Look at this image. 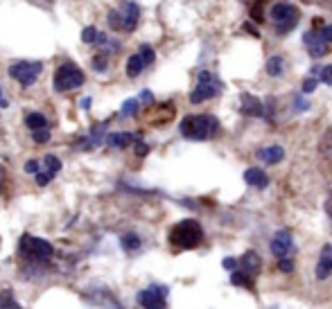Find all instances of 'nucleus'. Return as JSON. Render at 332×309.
Wrapping results in <instances>:
<instances>
[{"label": "nucleus", "mask_w": 332, "mask_h": 309, "mask_svg": "<svg viewBox=\"0 0 332 309\" xmlns=\"http://www.w3.org/2000/svg\"><path fill=\"white\" fill-rule=\"evenodd\" d=\"M221 91H224V84H221L220 77H215L210 70H201L197 77V86H194V91L190 93V102H192V104H201V102H206V100L217 97Z\"/></svg>", "instance_id": "4"}, {"label": "nucleus", "mask_w": 332, "mask_h": 309, "mask_svg": "<svg viewBox=\"0 0 332 309\" xmlns=\"http://www.w3.org/2000/svg\"><path fill=\"white\" fill-rule=\"evenodd\" d=\"M230 284H233V287H244V289H249V291L256 289V284H253V275H249V273L242 271V269H237V271L230 273Z\"/></svg>", "instance_id": "18"}, {"label": "nucleus", "mask_w": 332, "mask_h": 309, "mask_svg": "<svg viewBox=\"0 0 332 309\" xmlns=\"http://www.w3.org/2000/svg\"><path fill=\"white\" fill-rule=\"evenodd\" d=\"M91 66H93V70H95V72H104V70L109 68V59H107V54H104V52L95 54V57H93V61H91Z\"/></svg>", "instance_id": "28"}, {"label": "nucleus", "mask_w": 332, "mask_h": 309, "mask_svg": "<svg viewBox=\"0 0 332 309\" xmlns=\"http://www.w3.org/2000/svg\"><path fill=\"white\" fill-rule=\"evenodd\" d=\"M2 190H5V167L0 165V194H2Z\"/></svg>", "instance_id": "42"}, {"label": "nucleus", "mask_w": 332, "mask_h": 309, "mask_svg": "<svg viewBox=\"0 0 332 309\" xmlns=\"http://www.w3.org/2000/svg\"><path fill=\"white\" fill-rule=\"evenodd\" d=\"M300 21V11H296V14H292L287 21H283V23H278L276 25V34H280V36H285V34H290L292 30L296 27V23Z\"/></svg>", "instance_id": "22"}, {"label": "nucleus", "mask_w": 332, "mask_h": 309, "mask_svg": "<svg viewBox=\"0 0 332 309\" xmlns=\"http://www.w3.org/2000/svg\"><path fill=\"white\" fill-rule=\"evenodd\" d=\"M120 14H122V23H124L122 32H127V34L134 32L138 21H140V7L136 5V2H131V0H127V2L120 5Z\"/></svg>", "instance_id": "9"}, {"label": "nucleus", "mask_w": 332, "mask_h": 309, "mask_svg": "<svg viewBox=\"0 0 332 309\" xmlns=\"http://www.w3.org/2000/svg\"><path fill=\"white\" fill-rule=\"evenodd\" d=\"M97 30L93 25H88V27H84V30H81V41L84 43H95L97 41Z\"/></svg>", "instance_id": "31"}, {"label": "nucleus", "mask_w": 332, "mask_h": 309, "mask_svg": "<svg viewBox=\"0 0 332 309\" xmlns=\"http://www.w3.org/2000/svg\"><path fill=\"white\" fill-rule=\"evenodd\" d=\"M52 178H54V174H52V172H48V170H45V172H38V174H37V185L45 187L50 181H52Z\"/></svg>", "instance_id": "36"}, {"label": "nucleus", "mask_w": 332, "mask_h": 309, "mask_svg": "<svg viewBox=\"0 0 332 309\" xmlns=\"http://www.w3.org/2000/svg\"><path fill=\"white\" fill-rule=\"evenodd\" d=\"M319 81L332 86V66H321L319 68Z\"/></svg>", "instance_id": "32"}, {"label": "nucleus", "mask_w": 332, "mask_h": 309, "mask_svg": "<svg viewBox=\"0 0 332 309\" xmlns=\"http://www.w3.org/2000/svg\"><path fill=\"white\" fill-rule=\"evenodd\" d=\"M332 275V246L326 244L321 248V255H319V264H316V277L319 280H328Z\"/></svg>", "instance_id": "11"}, {"label": "nucleus", "mask_w": 332, "mask_h": 309, "mask_svg": "<svg viewBox=\"0 0 332 309\" xmlns=\"http://www.w3.org/2000/svg\"><path fill=\"white\" fill-rule=\"evenodd\" d=\"M278 269L283 273H292V271H294V260H292V257H280Z\"/></svg>", "instance_id": "37"}, {"label": "nucleus", "mask_w": 332, "mask_h": 309, "mask_svg": "<svg viewBox=\"0 0 332 309\" xmlns=\"http://www.w3.org/2000/svg\"><path fill=\"white\" fill-rule=\"evenodd\" d=\"M84 81H86L84 72H81L73 61H66V64H61L59 68H57V72H54L52 86L57 93H68V91H75V88L84 86Z\"/></svg>", "instance_id": "5"}, {"label": "nucleus", "mask_w": 332, "mask_h": 309, "mask_svg": "<svg viewBox=\"0 0 332 309\" xmlns=\"http://www.w3.org/2000/svg\"><path fill=\"white\" fill-rule=\"evenodd\" d=\"M167 293L170 289L165 284H149L147 289L138 291V305L143 309H165L167 307Z\"/></svg>", "instance_id": "7"}, {"label": "nucleus", "mask_w": 332, "mask_h": 309, "mask_svg": "<svg viewBox=\"0 0 332 309\" xmlns=\"http://www.w3.org/2000/svg\"><path fill=\"white\" fill-rule=\"evenodd\" d=\"M316 34H319V41L328 43V45L332 43V25H323L321 30H316Z\"/></svg>", "instance_id": "33"}, {"label": "nucleus", "mask_w": 332, "mask_h": 309, "mask_svg": "<svg viewBox=\"0 0 332 309\" xmlns=\"http://www.w3.org/2000/svg\"><path fill=\"white\" fill-rule=\"evenodd\" d=\"M221 267H224L226 271H235V269L240 267V262H237V260H233V257H226V260L221 262Z\"/></svg>", "instance_id": "39"}, {"label": "nucleus", "mask_w": 332, "mask_h": 309, "mask_svg": "<svg viewBox=\"0 0 332 309\" xmlns=\"http://www.w3.org/2000/svg\"><path fill=\"white\" fill-rule=\"evenodd\" d=\"M179 131L185 140H194V142H204L220 134V120L208 113L201 115H185L179 124Z\"/></svg>", "instance_id": "1"}, {"label": "nucleus", "mask_w": 332, "mask_h": 309, "mask_svg": "<svg viewBox=\"0 0 332 309\" xmlns=\"http://www.w3.org/2000/svg\"><path fill=\"white\" fill-rule=\"evenodd\" d=\"M43 165H45V170H48V172H52L54 176L61 172V160L57 158L54 154H48V156H45V158H43Z\"/></svg>", "instance_id": "27"}, {"label": "nucleus", "mask_w": 332, "mask_h": 309, "mask_svg": "<svg viewBox=\"0 0 332 309\" xmlns=\"http://www.w3.org/2000/svg\"><path fill=\"white\" fill-rule=\"evenodd\" d=\"M201 241H204V228L197 219H183L170 230V244L177 251H192Z\"/></svg>", "instance_id": "2"}, {"label": "nucleus", "mask_w": 332, "mask_h": 309, "mask_svg": "<svg viewBox=\"0 0 332 309\" xmlns=\"http://www.w3.org/2000/svg\"><path fill=\"white\" fill-rule=\"evenodd\" d=\"M316 86H319V77H307L305 81H303V93L305 95H310V93H314L316 91Z\"/></svg>", "instance_id": "34"}, {"label": "nucleus", "mask_w": 332, "mask_h": 309, "mask_svg": "<svg viewBox=\"0 0 332 309\" xmlns=\"http://www.w3.org/2000/svg\"><path fill=\"white\" fill-rule=\"evenodd\" d=\"M140 102H145L147 106H151V104H154V95H151L149 91H143L140 93Z\"/></svg>", "instance_id": "40"}, {"label": "nucleus", "mask_w": 332, "mask_h": 309, "mask_svg": "<svg viewBox=\"0 0 332 309\" xmlns=\"http://www.w3.org/2000/svg\"><path fill=\"white\" fill-rule=\"evenodd\" d=\"M294 108H296V111H307V108H310V104H307L305 100H300V97H298V100L294 102Z\"/></svg>", "instance_id": "41"}, {"label": "nucleus", "mask_w": 332, "mask_h": 309, "mask_svg": "<svg viewBox=\"0 0 332 309\" xmlns=\"http://www.w3.org/2000/svg\"><path fill=\"white\" fill-rule=\"evenodd\" d=\"M41 72H43L41 61H16V64L9 66V77L16 79L23 88H30V86L38 79Z\"/></svg>", "instance_id": "6"}, {"label": "nucleus", "mask_w": 332, "mask_h": 309, "mask_svg": "<svg viewBox=\"0 0 332 309\" xmlns=\"http://www.w3.org/2000/svg\"><path fill=\"white\" fill-rule=\"evenodd\" d=\"M79 106L84 108V111H88L91 108V97H81V102H79Z\"/></svg>", "instance_id": "43"}, {"label": "nucleus", "mask_w": 332, "mask_h": 309, "mask_svg": "<svg viewBox=\"0 0 332 309\" xmlns=\"http://www.w3.org/2000/svg\"><path fill=\"white\" fill-rule=\"evenodd\" d=\"M240 113L242 115H247V117H264V106L258 97L244 93L242 100H240Z\"/></svg>", "instance_id": "10"}, {"label": "nucleus", "mask_w": 332, "mask_h": 309, "mask_svg": "<svg viewBox=\"0 0 332 309\" xmlns=\"http://www.w3.org/2000/svg\"><path fill=\"white\" fill-rule=\"evenodd\" d=\"M18 253L27 264H48L54 255V248L50 241L34 237V235H23L18 241Z\"/></svg>", "instance_id": "3"}, {"label": "nucleus", "mask_w": 332, "mask_h": 309, "mask_svg": "<svg viewBox=\"0 0 332 309\" xmlns=\"http://www.w3.org/2000/svg\"><path fill=\"white\" fill-rule=\"evenodd\" d=\"M0 309H23L21 305L16 303L11 289H2V291H0Z\"/></svg>", "instance_id": "23"}, {"label": "nucleus", "mask_w": 332, "mask_h": 309, "mask_svg": "<svg viewBox=\"0 0 332 309\" xmlns=\"http://www.w3.org/2000/svg\"><path fill=\"white\" fill-rule=\"evenodd\" d=\"M296 11L298 9H296L292 2H273L271 9H269V18L273 21V25H278V23L287 21L292 14H296Z\"/></svg>", "instance_id": "12"}, {"label": "nucleus", "mask_w": 332, "mask_h": 309, "mask_svg": "<svg viewBox=\"0 0 332 309\" xmlns=\"http://www.w3.org/2000/svg\"><path fill=\"white\" fill-rule=\"evenodd\" d=\"M34 2H37V5H52L54 0H34Z\"/></svg>", "instance_id": "46"}, {"label": "nucleus", "mask_w": 332, "mask_h": 309, "mask_svg": "<svg viewBox=\"0 0 332 309\" xmlns=\"http://www.w3.org/2000/svg\"><path fill=\"white\" fill-rule=\"evenodd\" d=\"M292 251H294L292 233H290V230H278V233L271 237V253L280 260V257H287Z\"/></svg>", "instance_id": "8"}, {"label": "nucleus", "mask_w": 332, "mask_h": 309, "mask_svg": "<svg viewBox=\"0 0 332 309\" xmlns=\"http://www.w3.org/2000/svg\"><path fill=\"white\" fill-rule=\"evenodd\" d=\"M120 246H122V251L134 253V251H138L140 246H143V240H140L136 233H124L122 237H120Z\"/></svg>", "instance_id": "21"}, {"label": "nucleus", "mask_w": 332, "mask_h": 309, "mask_svg": "<svg viewBox=\"0 0 332 309\" xmlns=\"http://www.w3.org/2000/svg\"><path fill=\"white\" fill-rule=\"evenodd\" d=\"M50 129H38V131H32V140L37 144H45V142H50Z\"/></svg>", "instance_id": "30"}, {"label": "nucleus", "mask_w": 332, "mask_h": 309, "mask_svg": "<svg viewBox=\"0 0 332 309\" xmlns=\"http://www.w3.org/2000/svg\"><path fill=\"white\" fill-rule=\"evenodd\" d=\"M95 43H100V45H107V34L100 32V34H97V41Z\"/></svg>", "instance_id": "44"}, {"label": "nucleus", "mask_w": 332, "mask_h": 309, "mask_svg": "<svg viewBox=\"0 0 332 309\" xmlns=\"http://www.w3.org/2000/svg\"><path fill=\"white\" fill-rule=\"evenodd\" d=\"M0 100H2V86H0Z\"/></svg>", "instance_id": "47"}, {"label": "nucleus", "mask_w": 332, "mask_h": 309, "mask_svg": "<svg viewBox=\"0 0 332 309\" xmlns=\"http://www.w3.org/2000/svg\"><path fill=\"white\" fill-rule=\"evenodd\" d=\"M138 54L143 57V61H145L147 66H151L156 61V52H154V48L151 45H140L138 48Z\"/></svg>", "instance_id": "29"}, {"label": "nucleus", "mask_w": 332, "mask_h": 309, "mask_svg": "<svg viewBox=\"0 0 332 309\" xmlns=\"http://www.w3.org/2000/svg\"><path fill=\"white\" fill-rule=\"evenodd\" d=\"M267 75L269 77H283L285 75V68H287V61H285L283 54H273V57H269L267 61Z\"/></svg>", "instance_id": "17"}, {"label": "nucleus", "mask_w": 332, "mask_h": 309, "mask_svg": "<svg viewBox=\"0 0 332 309\" xmlns=\"http://www.w3.org/2000/svg\"><path fill=\"white\" fill-rule=\"evenodd\" d=\"M25 127L30 131H38V129H48V117L43 115V113H27L25 115Z\"/></svg>", "instance_id": "20"}, {"label": "nucleus", "mask_w": 332, "mask_h": 309, "mask_svg": "<svg viewBox=\"0 0 332 309\" xmlns=\"http://www.w3.org/2000/svg\"><path fill=\"white\" fill-rule=\"evenodd\" d=\"M145 68H147V64L143 61V57H140L138 52H136V54H131V57L127 59V75L131 77V79H136V77H138Z\"/></svg>", "instance_id": "19"}, {"label": "nucleus", "mask_w": 332, "mask_h": 309, "mask_svg": "<svg viewBox=\"0 0 332 309\" xmlns=\"http://www.w3.org/2000/svg\"><path fill=\"white\" fill-rule=\"evenodd\" d=\"M307 52H310V57H312V59H321V57H326V54H328V43H323V41H314V43H310V45H307Z\"/></svg>", "instance_id": "24"}, {"label": "nucleus", "mask_w": 332, "mask_h": 309, "mask_svg": "<svg viewBox=\"0 0 332 309\" xmlns=\"http://www.w3.org/2000/svg\"><path fill=\"white\" fill-rule=\"evenodd\" d=\"M138 108H140V100H127L122 104V108H120V115H122V117H131V115H136V113H138Z\"/></svg>", "instance_id": "26"}, {"label": "nucleus", "mask_w": 332, "mask_h": 309, "mask_svg": "<svg viewBox=\"0 0 332 309\" xmlns=\"http://www.w3.org/2000/svg\"><path fill=\"white\" fill-rule=\"evenodd\" d=\"M258 158L267 163V165H276V163H280L285 158V149L280 144H269V147H262L258 151Z\"/></svg>", "instance_id": "14"}, {"label": "nucleus", "mask_w": 332, "mask_h": 309, "mask_svg": "<svg viewBox=\"0 0 332 309\" xmlns=\"http://www.w3.org/2000/svg\"><path fill=\"white\" fill-rule=\"evenodd\" d=\"M109 25H111V30H115V32H122L124 30V23H122V14H120V9H111L107 16Z\"/></svg>", "instance_id": "25"}, {"label": "nucleus", "mask_w": 332, "mask_h": 309, "mask_svg": "<svg viewBox=\"0 0 332 309\" xmlns=\"http://www.w3.org/2000/svg\"><path fill=\"white\" fill-rule=\"evenodd\" d=\"M138 140V136L129 134V131H122V134H109L107 136V144L109 147H113V149H124V147H129L131 142H136Z\"/></svg>", "instance_id": "16"}, {"label": "nucleus", "mask_w": 332, "mask_h": 309, "mask_svg": "<svg viewBox=\"0 0 332 309\" xmlns=\"http://www.w3.org/2000/svg\"><path fill=\"white\" fill-rule=\"evenodd\" d=\"M244 181H247V185H251V187L264 190V187L269 185V176L264 174L260 167H251V170L244 172Z\"/></svg>", "instance_id": "15"}, {"label": "nucleus", "mask_w": 332, "mask_h": 309, "mask_svg": "<svg viewBox=\"0 0 332 309\" xmlns=\"http://www.w3.org/2000/svg\"><path fill=\"white\" fill-rule=\"evenodd\" d=\"M326 210H328V214H330V219H332V194H330V199H328V206H326Z\"/></svg>", "instance_id": "45"}, {"label": "nucleus", "mask_w": 332, "mask_h": 309, "mask_svg": "<svg viewBox=\"0 0 332 309\" xmlns=\"http://www.w3.org/2000/svg\"><path fill=\"white\" fill-rule=\"evenodd\" d=\"M260 267H262V260H260V255H258L256 251H247L240 257V269L247 271L249 275L256 277L258 273H260Z\"/></svg>", "instance_id": "13"}, {"label": "nucleus", "mask_w": 332, "mask_h": 309, "mask_svg": "<svg viewBox=\"0 0 332 309\" xmlns=\"http://www.w3.org/2000/svg\"><path fill=\"white\" fill-rule=\"evenodd\" d=\"M134 149H136V156H138V158H145V156L149 154V144L143 142V138L138 136V140H136V147H134Z\"/></svg>", "instance_id": "35"}, {"label": "nucleus", "mask_w": 332, "mask_h": 309, "mask_svg": "<svg viewBox=\"0 0 332 309\" xmlns=\"http://www.w3.org/2000/svg\"><path fill=\"white\" fill-rule=\"evenodd\" d=\"M23 170H25V174H34V176H37L38 174V160H27Z\"/></svg>", "instance_id": "38"}]
</instances>
